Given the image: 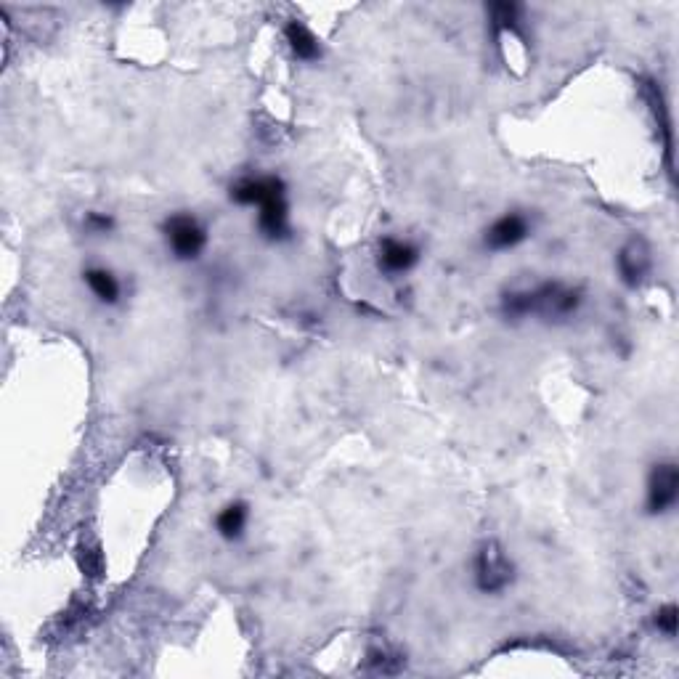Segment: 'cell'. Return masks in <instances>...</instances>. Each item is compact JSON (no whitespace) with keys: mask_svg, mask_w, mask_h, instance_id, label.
<instances>
[{"mask_svg":"<svg viewBox=\"0 0 679 679\" xmlns=\"http://www.w3.org/2000/svg\"><path fill=\"white\" fill-rule=\"evenodd\" d=\"M515 579V568L499 542H486L475 555V584L486 595H499Z\"/></svg>","mask_w":679,"mask_h":679,"instance_id":"cell-2","label":"cell"},{"mask_svg":"<svg viewBox=\"0 0 679 679\" xmlns=\"http://www.w3.org/2000/svg\"><path fill=\"white\" fill-rule=\"evenodd\" d=\"M284 38H287V43H290V48H292V54L298 56L300 62H316V59L321 56L319 38H316V35L308 30L306 24L290 22L287 27H284Z\"/></svg>","mask_w":679,"mask_h":679,"instance_id":"cell-11","label":"cell"},{"mask_svg":"<svg viewBox=\"0 0 679 679\" xmlns=\"http://www.w3.org/2000/svg\"><path fill=\"white\" fill-rule=\"evenodd\" d=\"M282 194H287V191H284V184L276 176L242 178V181L231 186V199L242 207H260L266 205L268 199L282 197Z\"/></svg>","mask_w":679,"mask_h":679,"instance_id":"cell-7","label":"cell"},{"mask_svg":"<svg viewBox=\"0 0 679 679\" xmlns=\"http://www.w3.org/2000/svg\"><path fill=\"white\" fill-rule=\"evenodd\" d=\"M83 276H85V284H88V290L93 292V298L99 300V303L115 306L117 300H120L123 287H120V279H117L109 268L93 266V268H88Z\"/></svg>","mask_w":679,"mask_h":679,"instance_id":"cell-10","label":"cell"},{"mask_svg":"<svg viewBox=\"0 0 679 679\" xmlns=\"http://www.w3.org/2000/svg\"><path fill=\"white\" fill-rule=\"evenodd\" d=\"M677 624H679V611L677 605H664L661 611L656 613V626L661 629V632L666 634V637H674L677 634Z\"/></svg>","mask_w":679,"mask_h":679,"instance_id":"cell-13","label":"cell"},{"mask_svg":"<svg viewBox=\"0 0 679 679\" xmlns=\"http://www.w3.org/2000/svg\"><path fill=\"white\" fill-rule=\"evenodd\" d=\"M650 266H653V258H650L648 245L642 239H632L624 250L618 252V271H621V279L629 287H637V284L645 282V276L650 274Z\"/></svg>","mask_w":679,"mask_h":679,"instance_id":"cell-8","label":"cell"},{"mask_svg":"<svg viewBox=\"0 0 679 679\" xmlns=\"http://www.w3.org/2000/svg\"><path fill=\"white\" fill-rule=\"evenodd\" d=\"M165 242H168L170 252L178 260H197L202 250L207 247V231L205 226L194 218L191 213H176L170 215L165 226H162Z\"/></svg>","mask_w":679,"mask_h":679,"instance_id":"cell-3","label":"cell"},{"mask_svg":"<svg viewBox=\"0 0 679 679\" xmlns=\"http://www.w3.org/2000/svg\"><path fill=\"white\" fill-rule=\"evenodd\" d=\"M258 229L271 242H279L290 234V205L287 194L268 199L266 205L258 207Z\"/></svg>","mask_w":679,"mask_h":679,"instance_id":"cell-9","label":"cell"},{"mask_svg":"<svg viewBox=\"0 0 679 679\" xmlns=\"http://www.w3.org/2000/svg\"><path fill=\"white\" fill-rule=\"evenodd\" d=\"M581 295L573 287L560 282L536 284L531 290H518L504 295L502 311L510 319H526V316H542V319H565L576 313Z\"/></svg>","mask_w":679,"mask_h":679,"instance_id":"cell-1","label":"cell"},{"mask_svg":"<svg viewBox=\"0 0 679 679\" xmlns=\"http://www.w3.org/2000/svg\"><path fill=\"white\" fill-rule=\"evenodd\" d=\"M679 499V470L674 462H661L653 467L648 481V510L653 515H664Z\"/></svg>","mask_w":679,"mask_h":679,"instance_id":"cell-4","label":"cell"},{"mask_svg":"<svg viewBox=\"0 0 679 679\" xmlns=\"http://www.w3.org/2000/svg\"><path fill=\"white\" fill-rule=\"evenodd\" d=\"M420 260V250L412 245V242H404V239H382L380 247H377V268H380L385 276H401L409 274Z\"/></svg>","mask_w":679,"mask_h":679,"instance_id":"cell-6","label":"cell"},{"mask_svg":"<svg viewBox=\"0 0 679 679\" xmlns=\"http://www.w3.org/2000/svg\"><path fill=\"white\" fill-rule=\"evenodd\" d=\"M247 520H250L247 504L231 502V504H226L221 512H218V518H215V528H218V534H221L226 542H234V539H239V536L245 534Z\"/></svg>","mask_w":679,"mask_h":679,"instance_id":"cell-12","label":"cell"},{"mask_svg":"<svg viewBox=\"0 0 679 679\" xmlns=\"http://www.w3.org/2000/svg\"><path fill=\"white\" fill-rule=\"evenodd\" d=\"M528 234H531V223H528L526 215L507 213L502 215V218H496L489 229H486L483 242H486V247H489L491 252H504L512 250V247H518L520 242H526Z\"/></svg>","mask_w":679,"mask_h":679,"instance_id":"cell-5","label":"cell"},{"mask_svg":"<svg viewBox=\"0 0 679 679\" xmlns=\"http://www.w3.org/2000/svg\"><path fill=\"white\" fill-rule=\"evenodd\" d=\"M85 229L93 231V234H107V231L112 229V218L99 213H88L85 215Z\"/></svg>","mask_w":679,"mask_h":679,"instance_id":"cell-14","label":"cell"}]
</instances>
